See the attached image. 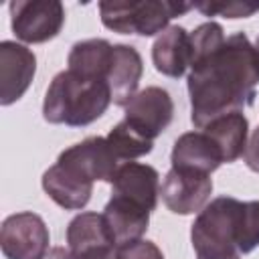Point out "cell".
I'll return each instance as SVG.
<instances>
[{"instance_id": "obj_1", "label": "cell", "mask_w": 259, "mask_h": 259, "mask_svg": "<svg viewBox=\"0 0 259 259\" xmlns=\"http://www.w3.org/2000/svg\"><path fill=\"white\" fill-rule=\"evenodd\" d=\"M257 83V49L245 32L227 36L217 49L190 63L188 95L192 123L200 130L214 117L251 107Z\"/></svg>"}, {"instance_id": "obj_2", "label": "cell", "mask_w": 259, "mask_h": 259, "mask_svg": "<svg viewBox=\"0 0 259 259\" xmlns=\"http://www.w3.org/2000/svg\"><path fill=\"white\" fill-rule=\"evenodd\" d=\"M109 103L111 91L107 81L83 77L67 69L51 81L42 103V115L49 123L81 127L99 119Z\"/></svg>"}, {"instance_id": "obj_3", "label": "cell", "mask_w": 259, "mask_h": 259, "mask_svg": "<svg viewBox=\"0 0 259 259\" xmlns=\"http://www.w3.org/2000/svg\"><path fill=\"white\" fill-rule=\"evenodd\" d=\"M243 200L233 196H219L210 200L194 219L190 241L196 259H225L239 255L237 231Z\"/></svg>"}, {"instance_id": "obj_4", "label": "cell", "mask_w": 259, "mask_h": 259, "mask_svg": "<svg viewBox=\"0 0 259 259\" xmlns=\"http://www.w3.org/2000/svg\"><path fill=\"white\" fill-rule=\"evenodd\" d=\"M194 4L172 0H123V2H99V14L105 28L119 34L152 36L168 28V22L180 14H186Z\"/></svg>"}, {"instance_id": "obj_5", "label": "cell", "mask_w": 259, "mask_h": 259, "mask_svg": "<svg viewBox=\"0 0 259 259\" xmlns=\"http://www.w3.org/2000/svg\"><path fill=\"white\" fill-rule=\"evenodd\" d=\"M8 8L14 34L30 45L55 38L65 24V8L59 0H14Z\"/></svg>"}, {"instance_id": "obj_6", "label": "cell", "mask_w": 259, "mask_h": 259, "mask_svg": "<svg viewBox=\"0 0 259 259\" xmlns=\"http://www.w3.org/2000/svg\"><path fill=\"white\" fill-rule=\"evenodd\" d=\"M49 229L34 212H16L4 219L0 247L6 259H40L49 251Z\"/></svg>"}, {"instance_id": "obj_7", "label": "cell", "mask_w": 259, "mask_h": 259, "mask_svg": "<svg viewBox=\"0 0 259 259\" xmlns=\"http://www.w3.org/2000/svg\"><path fill=\"white\" fill-rule=\"evenodd\" d=\"M164 204L174 214H192L200 212L212 194L210 174L186 170V168H170L164 176L160 188Z\"/></svg>"}, {"instance_id": "obj_8", "label": "cell", "mask_w": 259, "mask_h": 259, "mask_svg": "<svg viewBox=\"0 0 259 259\" xmlns=\"http://www.w3.org/2000/svg\"><path fill=\"white\" fill-rule=\"evenodd\" d=\"M174 103L166 89L146 87L136 93V97L125 105V121L144 138L156 140L172 121Z\"/></svg>"}, {"instance_id": "obj_9", "label": "cell", "mask_w": 259, "mask_h": 259, "mask_svg": "<svg viewBox=\"0 0 259 259\" xmlns=\"http://www.w3.org/2000/svg\"><path fill=\"white\" fill-rule=\"evenodd\" d=\"M57 162L69 166L83 178L95 182V180H105L111 182L115 170L119 168V160L109 148L107 140L101 136H91L85 138L83 142L63 150L57 158Z\"/></svg>"}, {"instance_id": "obj_10", "label": "cell", "mask_w": 259, "mask_h": 259, "mask_svg": "<svg viewBox=\"0 0 259 259\" xmlns=\"http://www.w3.org/2000/svg\"><path fill=\"white\" fill-rule=\"evenodd\" d=\"M36 71V57L24 45L4 40L0 45V103L10 105L18 101Z\"/></svg>"}, {"instance_id": "obj_11", "label": "cell", "mask_w": 259, "mask_h": 259, "mask_svg": "<svg viewBox=\"0 0 259 259\" xmlns=\"http://www.w3.org/2000/svg\"><path fill=\"white\" fill-rule=\"evenodd\" d=\"M158 178H160L158 170L148 164L123 162V164H119V168L115 170L113 180H111L113 194L130 198L152 212L158 204V194H160Z\"/></svg>"}, {"instance_id": "obj_12", "label": "cell", "mask_w": 259, "mask_h": 259, "mask_svg": "<svg viewBox=\"0 0 259 259\" xmlns=\"http://www.w3.org/2000/svg\"><path fill=\"white\" fill-rule=\"evenodd\" d=\"M101 214L105 219V225L109 229L115 249L125 243H134V241L142 239V235L146 233L148 223H150L148 208L140 206L138 202H134L130 198L117 196V194L111 196V200L105 204Z\"/></svg>"}, {"instance_id": "obj_13", "label": "cell", "mask_w": 259, "mask_h": 259, "mask_svg": "<svg viewBox=\"0 0 259 259\" xmlns=\"http://www.w3.org/2000/svg\"><path fill=\"white\" fill-rule=\"evenodd\" d=\"M142 73L144 63L138 49L130 45H113V59L107 73V85L111 91V101L115 105L125 107L136 97Z\"/></svg>"}, {"instance_id": "obj_14", "label": "cell", "mask_w": 259, "mask_h": 259, "mask_svg": "<svg viewBox=\"0 0 259 259\" xmlns=\"http://www.w3.org/2000/svg\"><path fill=\"white\" fill-rule=\"evenodd\" d=\"M172 168H186L210 174L221 164H225L223 154L214 140L206 132H186L182 134L172 148Z\"/></svg>"}, {"instance_id": "obj_15", "label": "cell", "mask_w": 259, "mask_h": 259, "mask_svg": "<svg viewBox=\"0 0 259 259\" xmlns=\"http://www.w3.org/2000/svg\"><path fill=\"white\" fill-rule=\"evenodd\" d=\"M42 188L59 206L67 210H79L89 202L93 182L83 178L69 166L57 162L42 174Z\"/></svg>"}, {"instance_id": "obj_16", "label": "cell", "mask_w": 259, "mask_h": 259, "mask_svg": "<svg viewBox=\"0 0 259 259\" xmlns=\"http://www.w3.org/2000/svg\"><path fill=\"white\" fill-rule=\"evenodd\" d=\"M152 61L158 73L166 77H182L192 61L190 34L186 28L174 24L158 34L152 47Z\"/></svg>"}, {"instance_id": "obj_17", "label": "cell", "mask_w": 259, "mask_h": 259, "mask_svg": "<svg viewBox=\"0 0 259 259\" xmlns=\"http://www.w3.org/2000/svg\"><path fill=\"white\" fill-rule=\"evenodd\" d=\"M67 243L75 259L107 253L115 249L109 229L105 225V219L103 214H97V212L77 214L67 227Z\"/></svg>"}, {"instance_id": "obj_18", "label": "cell", "mask_w": 259, "mask_h": 259, "mask_svg": "<svg viewBox=\"0 0 259 259\" xmlns=\"http://www.w3.org/2000/svg\"><path fill=\"white\" fill-rule=\"evenodd\" d=\"M111 59H113L111 42H107L105 38H87L71 47L69 57H67V65H69L67 69L83 77L107 81Z\"/></svg>"}, {"instance_id": "obj_19", "label": "cell", "mask_w": 259, "mask_h": 259, "mask_svg": "<svg viewBox=\"0 0 259 259\" xmlns=\"http://www.w3.org/2000/svg\"><path fill=\"white\" fill-rule=\"evenodd\" d=\"M200 130L206 132L214 140V144L219 146V150L223 154V160L227 164L235 162L237 158H241L245 154L249 121L243 115V111H235V113L214 117L212 121H208Z\"/></svg>"}, {"instance_id": "obj_20", "label": "cell", "mask_w": 259, "mask_h": 259, "mask_svg": "<svg viewBox=\"0 0 259 259\" xmlns=\"http://www.w3.org/2000/svg\"><path fill=\"white\" fill-rule=\"evenodd\" d=\"M109 148L117 156V160H136L140 156H146L152 152L154 142L138 134L125 119H121L107 136H105Z\"/></svg>"}, {"instance_id": "obj_21", "label": "cell", "mask_w": 259, "mask_h": 259, "mask_svg": "<svg viewBox=\"0 0 259 259\" xmlns=\"http://www.w3.org/2000/svg\"><path fill=\"white\" fill-rule=\"evenodd\" d=\"M259 247V200H247L241 206L237 249L239 253H251Z\"/></svg>"}, {"instance_id": "obj_22", "label": "cell", "mask_w": 259, "mask_h": 259, "mask_svg": "<svg viewBox=\"0 0 259 259\" xmlns=\"http://www.w3.org/2000/svg\"><path fill=\"white\" fill-rule=\"evenodd\" d=\"M196 10H200L204 16H225V18H247L259 12V2H198L194 4Z\"/></svg>"}, {"instance_id": "obj_23", "label": "cell", "mask_w": 259, "mask_h": 259, "mask_svg": "<svg viewBox=\"0 0 259 259\" xmlns=\"http://www.w3.org/2000/svg\"><path fill=\"white\" fill-rule=\"evenodd\" d=\"M115 259H164V255L156 243L138 239L134 243H125V245L117 247Z\"/></svg>"}, {"instance_id": "obj_24", "label": "cell", "mask_w": 259, "mask_h": 259, "mask_svg": "<svg viewBox=\"0 0 259 259\" xmlns=\"http://www.w3.org/2000/svg\"><path fill=\"white\" fill-rule=\"evenodd\" d=\"M243 156H245V164H247L253 172H259V125H257V130L251 134Z\"/></svg>"}, {"instance_id": "obj_25", "label": "cell", "mask_w": 259, "mask_h": 259, "mask_svg": "<svg viewBox=\"0 0 259 259\" xmlns=\"http://www.w3.org/2000/svg\"><path fill=\"white\" fill-rule=\"evenodd\" d=\"M40 259H75V255L69 249H65V247H53Z\"/></svg>"}, {"instance_id": "obj_26", "label": "cell", "mask_w": 259, "mask_h": 259, "mask_svg": "<svg viewBox=\"0 0 259 259\" xmlns=\"http://www.w3.org/2000/svg\"><path fill=\"white\" fill-rule=\"evenodd\" d=\"M79 259H115V249L107 251V253H97V255H89V257H79Z\"/></svg>"}, {"instance_id": "obj_27", "label": "cell", "mask_w": 259, "mask_h": 259, "mask_svg": "<svg viewBox=\"0 0 259 259\" xmlns=\"http://www.w3.org/2000/svg\"><path fill=\"white\" fill-rule=\"evenodd\" d=\"M225 259H241L239 255H233V257H225Z\"/></svg>"}, {"instance_id": "obj_28", "label": "cell", "mask_w": 259, "mask_h": 259, "mask_svg": "<svg viewBox=\"0 0 259 259\" xmlns=\"http://www.w3.org/2000/svg\"><path fill=\"white\" fill-rule=\"evenodd\" d=\"M255 49H257V53H259V38H257V42H255Z\"/></svg>"}]
</instances>
